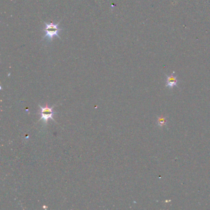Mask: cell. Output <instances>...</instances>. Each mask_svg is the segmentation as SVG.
Returning a JSON list of instances; mask_svg holds the SVG:
<instances>
[{"label":"cell","instance_id":"7a4b0ae2","mask_svg":"<svg viewBox=\"0 0 210 210\" xmlns=\"http://www.w3.org/2000/svg\"><path fill=\"white\" fill-rule=\"evenodd\" d=\"M40 107L41 108V117L40 119V120H43L44 121V122H45L46 123H47V122H48L49 119H52L55 122V120L53 118L54 112L52 111V109H53L54 107H49L48 106V104H46V106L45 107H42L40 106Z\"/></svg>","mask_w":210,"mask_h":210},{"label":"cell","instance_id":"277c9868","mask_svg":"<svg viewBox=\"0 0 210 210\" xmlns=\"http://www.w3.org/2000/svg\"><path fill=\"white\" fill-rule=\"evenodd\" d=\"M158 124L159 126L161 127H163V126L166 124V120L165 117H158Z\"/></svg>","mask_w":210,"mask_h":210},{"label":"cell","instance_id":"6da1fadb","mask_svg":"<svg viewBox=\"0 0 210 210\" xmlns=\"http://www.w3.org/2000/svg\"><path fill=\"white\" fill-rule=\"evenodd\" d=\"M44 24L45 27L43 29V32L44 34L42 41H44L45 40H46L45 43L46 44H49L56 36L61 39L60 34L62 31L63 29L59 27L60 22L57 24H54L53 22H44Z\"/></svg>","mask_w":210,"mask_h":210},{"label":"cell","instance_id":"3957f363","mask_svg":"<svg viewBox=\"0 0 210 210\" xmlns=\"http://www.w3.org/2000/svg\"><path fill=\"white\" fill-rule=\"evenodd\" d=\"M175 72H173L170 76H167L166 86L170 89L176 86L177 84V77L175 75Z\"/></svg>","mask_w":210,"mask_h":210}]
</instances>
